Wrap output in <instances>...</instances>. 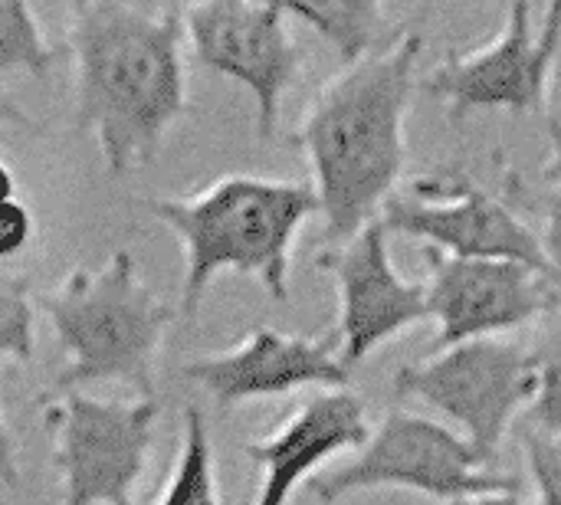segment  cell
Instances as JSON below:
<instances>
[{
  "label": "cell",
  "instance_id": "cell-1",
  "mask_svg": "<svg viewBox=\"0 0 561 505\" xmlns=\"http://www.w3.org/2000/svg\"><path fill=\"white\" fill-rule=\"evenodd\" d=\"M72 59V125L85 131L108 174L122 177L161 154L187 115L184 7L79 0L66 7Z\"/></svg>",
  "mask_w": 561,
  "mask_h": 505
},
{
  "label": "cell",
  "instance_id": "cell-2",
  "mask_svg": "<svg viewBox=\"0 0 561 505\" xmlns=\"http://www.w3.org/2000/svg\"><path fill=\"white\" fill-rule=\"evenodd\" d=\"M421 53L424 36L408 30L345 66L312 95L289 135L312 174L325 246L358 237L401 187Z\"/></svg>",
  "mask_w": 561,
  "mask_h": 505
},
{
  "label": "cell",
  "instance_id": "cell-3",
  "mask_svg": "<svg viewBox=\"0 0 561 505\" xmlns=\"http://www.w3.org/2000/svg\"><path fill=\"white\" fill-rule=\"evenodd\" d=\"M145 207L181 243L187 322L197 319L220 273L253 276L270 299L286 302L296 240L319 214L312 184L260 174H224L191 194L145 200Z\"/></svg>",
  "mask_w": 561,
  "mask_h": 505
},
{
  "label": "cell",
  "instance_id": "cell-4",
  "mask_svg": "<svg viewBox=\"0 0 561 505\" xmlns=\"http://www.w3.org/2000/svg\"><path fill=\"white\" fill-rule=\"evenodd\" d=\"M39 306L66 358L36 408L102 381L154 398L158 355L174 312L148 289L128 250H115L95 269H69Z\"/></svg>",
  "mask_w": 561,
  "mask_h": 505
},
{
  "label": "cell",
  "instance_id": "cell-5",
  "mask_svg": "<svg viewBox=\"0 0 561 505\" xmlns=\"http://www.w3.org/2000/svg\"><path fill=\"white\" fill-rule=\"evenodd\" d=\"M394 394L444 414L490 470L536 394V358L510 338L463 342L394 371Z\"/></svg>",
  "mask_w": 561,
  "mask_h": 505
},
{
  "label": "cell",
  "instance_id": "cell-6",
  "mask_svg": "<svg viewBox=\"0 0 561 505\" xmlns=\"http://www.w3.org/2000/svg\"><path fill=\"white\" fill-rule=\"evenodd\" d=\"M378 220L388 237H414L447 256L529 266L561 292V273L546 260L533 227L500 191H486L467 164H440L411 177L394 191Z\"/></svg>",
  "mask_w": 561,
  "mask_h": 505
},
{
  "label": "cell",
  "instance_id": "cell-7",
  "mask_svg": "<svg viewBox=\"0 0 561 505\" xmlns=\"http://www.w3.org/2000/svg\"><path fill=\"white\" fill-rule=\"evenodd\" d=\"M309 490L322 505L342 503L365 490H411L450 505L473 496L516 493L523 490V480L486 470L457 431L421 414L388 411L358 457L316 477Z\"/></svg>",
  "mask_w": 561,
  "mask_h": 505
},
{
  "label": "cell",
  "instance_id": "cell-8",
  "mask_svg": "<svg viewBox=\"0 0 561 505\" xmlns=\"http://www.w3.org/2000/svg\"><path fill=\"white\" fill-rule=\"evenodd\" d=\"M561 49V3L542 10L536 30V7L519 0L506 7L503 30L473 49L447 53L437 69L421 79V89L447 105L450 122L463 125L473 112L552 115L549 92Z\"/></svg>",
  "mask_w": 561,
  "mask_h": 505
},
{
  "label": "cell",
  "instance_id": "cell-9",
  "mask_svg": "<svg viewBox=\"0 0 561 505\" xmlns=\"http://www.w3.org/2000/svg\"><path fill=\"white\" fill-rule=\"evenodd\" d=\"M158 417V398L99 401L76 391L43 404L53 467L62 477L59 505H138Z\"/></svg>",
  "mask_w": 561,
  "mask_h": 505
},
{
  "label": "cell",
  "instance_id": "cell-10",
  "mask_svg": "<svg viewBox=\"0 0 561 505\" xmlns=\"http://www.w3.org/2000/svg\"><path fill=\"white\" fill-rule=\"evenodd\" d=\"M184 39L204 69L240 82L253 95L256 138L270 141L279 125L283 99L299 82L306 66L283 3H187Z\"/></svg>",
  "mask_w": 561,
  "mask_h": 505
},
{
  "label": "cell",
  "instance_id": "cell-11",
  "mask_svg": "<svg viewBox=\"0 0 561 505\" xmlns=\"http://www.w3.org/2000/svg\"><path fill=\"white\" fill-rule=\"evenodd\" d=\"M424 263L427 315L437 319L434 352L503 338L561 306L559 286L519 263L463 260L431 246H424Z\"/></svg>",
  "mask_w": 561,
  "mask_h": 505
},
{
  "label": "cell",
  "instance_id": "cell-12",
  "mask_svg": "<svg viewBox=\"0 0 561 505\" xmlns=\"http://www.w3.org/2000/svg\"><path fill=\"white\" fill-rule=\"evenodd\" d=\"M316 269L329 273L339 292V325L332 338L348 371L394 335L431 319L424 283H408L394 269L381 220L368 223L342 246H325L316 256Z\"/></svg>",
  "mask_w": 561,
  "mask_h": 505
},
{
  "label": "cell",
  "instance_id": "cell-13",
  "mask_svg": "<svg viewBox=\"0 0 561 505\" xmlns=\"http://www.w3.org/2000/svg\"><path fill=\"white\" fill-rule=\"evenodd\" d=\"M184 378L204 388L224 411L289 398L296 391H345L352 385V371L339 361L332 335H286L266 325L253 329L227 352L187 361Z\"/></svg>",
  "mask_w": 561,
  "mask_h": 505
},
{
  "label": "cell",
  "instance_id": "cell-14",
  "mask_svg": "<svg viewBox=\"0 0 561 505\" xmlns=\"http://www.w3.org/2000/svg\"><path fill=\"white\" fill-rule=\"evenodd\" d=\"M368 437L371 427L358 394L348 388L309 394L276 431L247 444V457L260 473L253 505H289L302 483L316 480V470L348 450H362Z\"/></svg>",
  "mask_w": 561,
  "mask_h": 505
},
{
  "label": "cell",
  "instance_id": "cell-15",
  "mask_svg": "<svg viewBox=\"0 0 561 505\" xmlns=\"http://www.w3.org/2000/svg\"><path fill=\"white\" fill-rule=\"evenodd\" d=\"M289 20L316 30L345 66L365 59L381 49V30L388 20V7L375 0H329V3H283Z\"/></svg>",
  "mask_w": 561,
  "mask_h": 505
},
{
  "label": "cell",
  "instance_id": "cell-16",
  "mask_svg": "<svg viewBox=\"0 0 561 505\" xmlns=\"http://www.w3.org/2000/svg\"><path fill=\"white\" fill-rule=\"evenodd\" d=\"M181 444L178 457L171 463V473L164 480V490L158 493L154 505H224L217 486V460L214 444L207 431V417L197 404H187L181 414Z\"/></svg>",
  "mask_w": 561,
  "mask_h": 505
},
{
  "label": "cell",
  "instance_id": "cell-17",
  "mask_svg": "<svg viewBox=\"0 0 561 505\" xmlns=\"http://www.w3.org/2000/svg\"><path fill=\"white\" fill-rule=\"evenodd\" d=\"M500 194L533 227L546 260L561 273V181H526L503 154H496Z\"/></svg>",
  "mask_w": 561,
  "mask_h": 505
},
{
  "label": "cell",
  "instance_id": "cell-18",
  "mask_svg": "<svg viewBox=\"0 0 561 505\" xmlns=\"http://www.w3.org/2000/svg\"><path fill=\"white\" fill-rule=\"evenodd\" d=\"M56 62L53 46L30 3L0 0V72H26L43 79Z\"/></svg>",
  "mask_w": 561,
  "mask_h": 505
},
{
  "label": "cell",
  "instance_id": "cell-19",
  "mask_svg": "<svg viewBox=\"0 0 561 505\" xmlns=\"http://www.w3.org/2000/svg\"><path fill=\"white\" fill-rule=\"evenodd\" d=\"M36 355V302L23 276H0V365H30Z\"/></svg>",
  "mask_w": 561,
  "mask_h": 505
},
{
  "label": "cell",
  "instance_id": "cell-20",
  "mask_svg": "<svg viewBox=\"0 0 561 505\" xmlns=\"http://www.w3.org/2000/svg\"><path fill=\"white\" fill-rule=\"evenodd\" d=\"M536 394L529 404V427L561 437V329L546 335L536 348Z\"/></svg>",
  "mask_w": 561,
  "mask_h": 505
},
{
  "label": "cell",
  "instance_id": "cell-21",
  "mask_svg": "<svg viewBox=\"0 0 561 505\" xmlns=\"http://www.w3.org/2000/svg\"><path fill=\"white\" fill-rule=\"evenodd\" d=\"M526 470L536 486V505H561V437L523 427L519 434Z\"/></svg>",
  "mask_w": 561,
  "mask_h": 505
},
{
  "label": "cell",
  "instance_id": "cell-22",
  "mask_svg": "<svg viewBox=\"0 0 561 505\" xmlns=\"http://www.w3.org/2000/svg\"><path fill=\"white\" fill-rule=\"evenodd\" d=\"M33 237H36L33 210L16 197L0 200V263L20 256L33 243Z\"/></svg>",
  "mask_w": 561,
  "mask_h": 505
},
{
  "label": "cell",
  "instance_id": "cell-23",
  "mask_svg": "<svg viewBox=\"0 0 561 505\" xmlns=\"http://www.w3.org/2000/svg\"><path fill=\"white\" fill-rule=\"evenodd\" d=\"M0 483L16 486L20 483V467H16V444L13 434L3 421V408H0Z\"/></svg>",
  "mask_w": 561,
  "mask_h": 505
},
{
  "label": "cell",
  "instance_id": "cell-24",
  "mask_svg": "<svg viewBox=\"0 0 561 505\" xmlns=\"http://www.w3.org/2000/svg\"><path fill=\"white\" fill-rule=\"evenodd\" d=\"M0 125H13V128H26V131H36L39 128L3 89H0Z\"/></svg>",
  "mask_w": 561,
  "mask_h": 505
},
{
  "label": "cell",
  "instance_id": "cell-25",
  "mask_svg": "<svg viewBox=\"0 0 561 505\" xmlns=\"http://www.w3.org/2000/svg\"><path fill=\"white\" fill-rule=\"evenodd\" d=\"M546 125H549L552 158H549V164H546V171H542V181H561V122L556 115H549Z\"/></svg>",
  "mask_w": 561,
  "mask_h": 505
},
{
  "label": "cell",
  "instance_id": "cell-26",
  "mask_svg": "<svg viewBox=\"0 0 561 505\" xmlns=\"http://www.w3.org/2000/svg\"><path fill=\"white\" fill-rule=\"evenodd\" d=\"M450 505H536L533 500L523 496V490L516 493H493V496H473V500H460V503Z\"/></svg>",
  "mask_w": 561,
  "mask_h": 505
},
{
  "label": "cell",
  "instance_id": "cell-27",
  "mask_svg": "<svg viewBox=\"0 0 561 505\" xmlns=\"http://www.w3.org/2000/svg\"><path fill=\"white\" fill-rule=\"evenodd\" d=\"M10 197H16V177H13L10 164L0 158V200H10Z\"/></svg>",
  "mask_w": 561,
  "mask_h": 505
}]
</instances>
